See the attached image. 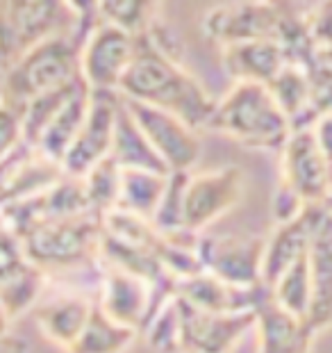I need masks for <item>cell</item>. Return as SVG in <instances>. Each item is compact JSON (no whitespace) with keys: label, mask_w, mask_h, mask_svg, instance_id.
<instances>
[{"label":"cell","mask_w":332,"mask_h":353,"mask_svg":"<svg viewBox=\"0 0 332 353\" xmlns=\"http://www.w3.org/2000/svg\"><path fill=\"white\" fill-rule=\"evenodd\" d=\"M118 96L171 112L196 132L209 125L216 105L203 82L187 71L153 32L137 37V50L121 80Z\"/></svg>","instance_id":"obj_1"},{"label":"cell","mask_w":332,"mask_h":353,"mask_svg":"<svg viewBox=\"0 0 332 353\" xmlns=\"http://www.w3.org/2000/svg\"><path fill=\"white\" fill-rule=\"evenodd\" d=\"M82 37L78 30L46 37L30 46L0 82V101L21 114L37 96L62 89L80 80V48Z\"/></svg>","instance_id":"obj_2"},{"label":"cell","mask_w":332,"mask_h":353,"mask_svg":"<svg viewBox=\"0 0 332 353\" xmlns=\"http://www.w3.org/2000/svg\"><path fill=\"white\" fill-rule=\"evenodd\" d=\"M30 265L52 278H71L101 267L103 216L85 212L30 230L21 237Z\"/></svg>","instance_id":"obj_3"},{"label":"cell","mask_w":332,"mask_h":353,"mask_svg":"<svg viewBox=\"0 0 332 353\" xmlns=\"http://www.w3.org/2000/svg\"><path fill=\"white\" fill-rule=\"evenodd\" d=\"M209 130L255 151H278L291 134V125L267 85L235 82L214 105Z\"/></svg>","instance_id":"obj_4"},{"label":"cell","mask_w":332,"mask_h":353,"mask_svg":"<svg viewBox=\"0 0 332 353\" xmlns=\"http://www.w3.org/2000/svg\"><path fill=\"white\" fill-rule=\"evenodd\" d=\"M244 171L235 164L187 176L183 194V228L194 235L235 210L244 199Z\"/></svg>","instance_id":"obj_5"},{"label":"cell","mask_w":332,"mask_h":353,"mask_svg":"<svg viewBox=\"0 0 332 353\" xmlns=\"http://www.w3.org/2000/svg\"><path fill=\"white\" fill-rule=\"evenodd\" d=\"M200 269L235 288L262 285L264 237L258 235H209L196 239Z\"/></svg>","instance_id":"obj_6"},{"label":"cell","mask_w":332,"mask_h":353,"mask_svg":"<svg viewBox=\"0 0 332 353\" xmlns=\"http://www.w3.org/2000/svg\"><path fill=\"white\" fill-rule=\"evenodd\" d=\"M289 0H241L209 10L203 30L221 46L253 39H276L289 10Z\"/></svg>","instance_id":"obj_7"},{"label":"cell","mask_w":332,"mask_h":353,"mask_svg":"<svg viewBox=\"0 0 332 353\" xmlns=\"http://www.w3.org/2000/svg\"><path fill=\"white\" fill-rule=\"evenodd\" d=\"M137 37L110 23H98L89 30L80 48V78L92 92H116L125 71L130 69Z\"/></svg>","instance_id":"obj_8"},{"label":"cell","mask_w":332,"mask_h":353,"mask_svg":"<svg viewBox=\"0 0 332 353\" xmlns=\"http://www.w3.org/2000/svg\"><path fill=\"white\" fill-rule=\"evenodd\" d=\"M123 99V96H121ZM125 108L130 110L134 123L139 125L143 137L153 146V151L162 160L166 171H191L200 157V139L194 128L187 125L171 112L150 108V105L134 103L123 99Z\"/></svg>","instance_id":"obj_9"},{"label":"cell","mask_w":332,"mask_h":353,"mask_svg":"<svg viewBox=\"0 0 332 353\" xmlns=\"http://www.w3.org/2000/svg\"><path fill=\"white\" fill-rule=\"evenodd\" d=\"M303 205L321 203L332 185V167L316 144L312 128L291 130L280 148V180Z\"/></svg>","instance_id":"obj_10"},{"label":"cell","mask_w":332,"mask_h":353,"mask_svg":"<svg viewBox=\"0 0 332 353\" xmlns=\"http://www.w3.org/2000/svg\"><path fill=\"white\" fill-rule=\"evenodd\" d=\"M118 112L116 92H92L87 117L75 134L71 148L62 160L64 176L82 178L98 162L107 160L114 141V125Z\"/></svg>","instance_id":"obj_11"},{"label":"cell","mask_w":332,"mask_h":353,"mask_svg":"<svg viewBox=\"0 0 332 353\" xmlns=\"http://www.w3.org/2000/svg\"><path fill=\"white\" fill-rule=\"evenodd\" d=\"M180 351L178 353H235L246 333L255 326L253 312L214 314L203 312L178 299Z\"/></svg>","instance_id":"obj_12"},{"label":"cell","mask_w":332,"mask_h":353,"mask_svg":"<svg viewBox=\"0 0 332 353\" xmlns=\"http://www.w3.org/2000/svg\"><path fill=\"white\" fill-rule=\"evenodd\" d=\"M0 26L17 41L21 55L46 37L78 30L64 0H0Z\"/></svg>","instance_id":"obj_13"},{"label":"cell","mask_w":332,"mask_h":353,"mask_svg":"<svg viewBox=\"0 0 332 353\" xmlns=\"http://www.w3.org/2000/svg\"><path fill=\"white\" fill-rule=\"evenodd\" d=\"M307 265L312 281V303L305 321L314 335H321L332 328V216L321 203L312 205Z\"/></svg>","instance_id":"obj_14"},{"label":"cell","mask_w":332,"mask_h":353,"mask_svg":"<svg viewBox=\"0 0 332 353\" xmlns=\"http://www.w3.org/2000/svg\"><path fill=\"white\" fill-rule=\"evenodd\" d=\"M96 294L78 288H57L41 296L34 314L39 330L52 344L69 351L94 312Z\"/></svg>","instance_id":"obj_15"},{"label":"cell","mask_w":332,"mask_h":353,"mask_svg":"<svg viewBox=\"0 0 332 353\" xmlns=\"http://www.w3.org/2000/svg\"><path fill=\"white\" fill-rule=\"evenodd\" d=\"M176 296L183 299L187 305L203 312L214 314H232V312H253L271 296L267 285L255 288H235L207 272H198L178 281Z\"/></svg>","instance_id":"obj_16"},{"label":"cell","mask_w":332,"mask_h":353,"mask_svg":"<svg viewBox=\"0 0 332 353\" xmlns=\"http://www.w3.org/2000/svg\"><path fill=\"white\" fill-rule=\"evenodd\" d=\"M150 299H153V285L150 283L132 274L101 265L96 305L116 324L141 333V328L148 321Z\"/></svg>","instance_id":"obj_17"},{"label":"cell","mask_w":332,"mask_h":353,"mask_svg":"<svg viewBox=\"0 0 332 353\" xmlns=\"http://www.w3.org/2000/svg\"><path fill=\"white\" fill-rule=\"evenodd\" d=\"M62 176L64 171L59 164L23 141L0 162V210L48 190Z\"/></svg>","instance_id":"obj_18"},{"label":"cell","mask_w":332,"mask_h":353,"mask_svg":"<svg viewBox=\"0 0 332 353\" xmlns=\"http://www.w3.org/2000/svg\"><path fill=\"white\" fill-rule=\"evenodd\" d=\"M253 328L258 330V353H312L316 340L307 321L282 310L273 296L255 310Z\"/></svg>","instance_id":"obj_19"},{"label":"cell","mask_w":332,"mask_h":353,"mask_svg":"<svg viewBox=\"0 0 332 353\" xmlns=\"http://www.w3.org/2000/svg\"><path fill=\"white\" fill-rule=\"evenodd\" d=\"M312 205H305L300 210V214L289 221L276 223L273 232L264 239L262 283L267 288L276 283V278L284 269H289L293 262L307 253L309 237H312Z\"/></svg>","instance_id":"obj_20"},{"label":"cell","mask_w":332,"mask_h":353,"mask_svg":"<svg viewBox=\"0 0 332 353\" xmlns=\"http://www.w3.org/2000/svg\"><path fill=\"white\" fill-rule=\"evenodd\" d=\"M284 64V50L276 39H253L223 46V69L235 82L269 85Z\"/></svg>","instance_id":"obj_21"},{"label":"cell","mask_w":332,"mask_h":353,"mask_svg":"<svg viewBox=\"0 0 332 353\" xmlns=\"http://www.w3.org/2000/svg\"><path fill=\"white\" fill-rule=\"evenodd\" d=\"M89 99H92V89L85 85V80L73 89V94L62 103L55 114L48 119V123L43 125L39 137L34 139V148L43 157H48L55 164L62 167V160L66 151L71 148L75 134H78L82 121L87 117Z\"/></svg>","instance_id":"obj_22"},{"label":"cell","mask_w":332,"mask_h":353,"mask_svg":"<svg viewBox=\"0 0 332 353\" xmlns=\"http://www.w3.org/2000/svg\"><path fill=\"white\" fill-rule=\"evenodd\" d=\"M269 92L282 110V114L289 121L291 130H303V128H312L316 117L312 105V92H309L307 73L300 64L282 66V71L269 82Z\"/></svg>","instance_id":"obj_23"},{"label":"cell","mask_w":332,"mask_h":353,"mask_svg":"<svg viewBox=\"0 0 332 353\" xmlns=\"http://www.w3.org/2000/svg\"><path fill=\"white\" fill-rule=\"evenodd\" d=\"M110 157L121 169H141V171H157V174H169L162 160L143 137L139 125L134 123L130 110L125 108L123 99L118 96V112L114 125V141H112Z\"/></svg>","instance_id":"obj_24"},{"label":"cell","mask_w":332,"mask_h":353,"mask_svg":"<svg viewBox=\"0 0 332 353\" xmlns=\"http://www.w3.org/2000/svg\"><path fill=\"white\" fill-rule=\"evenodd\" d=\"M166 178H169V174H157V171L121 169L118 201L114 210L150 221L157 205H160Z\"/></svg>","instance_id":"obj_25"},{"label":"cell","mask_w":332,"mask_h":353,"mask_svg":"<svg viewBox=\"0 0 332 353\" xmlns=\"http://www.w3.org/2000/svg\"><path fill=\"white\" fill-rule=\"evenodd\" d=\"M139 337L137 330L121 326L94 305L87 326L66 353H125Z\"/></svg>","instance_id":"obj_26"},{"label":"cell","mask_w":332,"mask_h":353,"mask_svg":"<svg viewBox=\"0 0 332 353\" xmlns=\"http://www.w3.org/2000/svg\"><path fill=\"white\" fill-rule=\"evenodd\" d=\"M160 0H98V21L132 37L153 32Z\"/></svg>","instance_id":"obj_27"},{"label":"cell","mask_w":332,"mask_h":353,"mask_svg":"<svg viewBox=\"0 0 332 353\" xmlns=\"http://www.w3.org/2000/svg\"><path fill=\"white\" fill-rule=\"evenodd\" d=\"M273 301L282 307V310L291 312L293 317L305 319L309 312V303H312V281H309V265L307 253L300 260H296L289 269L276 278L273 285H269Z\"/></svg>","instance_id":"obj_28"},{"label":"cell","mask_w":332,"mask_h":353,"mask_svg":"<svg viewBox=\"0 0 332 353\" xmlns=\"http://www.w3.org/2000/svg\"><path fill=\"white\" fill-rule=\"evenodd\" d=\"M46 288L48 276L34 265H28L23 272H19L17 276H12L10 281L0 285V301H3L12 321H17L25 312L34 310L37 303L41 301V296L46 294Z\"/></svg>","instance_id":"obj_29"},{"label":"cell","mask_w":332,"mask_h":353,"mask_svg":"<svg viewBox=\"0 0 332 353\" xmlns=\"http://www.w3.org/2000/svg\"><path fill=\"white\" fill-rule=\"evenodd\" d=\"M82 180V190L89 203V210L96 214L105 216L116 208L118 201V187H121V167L107 157V160L98 162L92 171H87Z\"/></svg>","instance_id":"obj_30"},{"label":"cell","mask_w":332,"mask_h":353,"mask_svg":"<svg viewBox=\"0 0 332 353\" xmlns=\"http://www.w3.org/2000/svg\"><path fill=\"white\" fill-rule=\"evenodd\" d=\"M139 337L148 342V347L157 353H178L180 351V314L176 296L166 301L155 317L148 321Z\"/></svg>","instance_id":"obj_31"},{"label":"cell","mask_w":332,"mask_h":353,"mask_svg":"<svg viewBox=\"0 0 332 353\" xmlns=\"http://www.w3.org/2000/svg\"><path fill=\"white\" fill-rule=\"evenodd\" d=\"M303 69L309 80L316 117L328 114V112H332V52L316 48Z\"/></svg>","instance_id":"obj_32"},{"label":"cell","mask_w":332,"mask_h":353,"mask_svg":"<svg viewBox=\"0 0 332 353\" xmlns=\"http://www.w3.org/2000/svg\"><path fill=\"white\" fill-rule=\"evenodd\" d=\"M28 265L30 260L21 237L10 228L0 226V285L10 281L12 276H17L19 272H23Z\"/></svg>","instance_id":"obj_33"},{"label":"cell","mask_w":332,"mask_h":353,"mask_svg":"<svg viewBox=\"0 0 332 353\" xmlns=\"http://www.w3.org/2000/svg\"><path fill=\"white\" fill-rule=\"evenodd\" d=\"M307 30L316 48L332 52V0H319L307 14Z\"/></svg>","instance_id":"obj_34"},{"label":"cell","mask_w":332,"mask_h":353,"mask_svg":"<svg viewBox=\"0 0 332 353\" xmlns=\"http://www.w3.org/2000/svg\"><path fill=\"white\" fill-rule=\"evenodd\" d=\"M23 144V125H21V114L10 105L0 101V162L12 151Z\"/></svg>","instance_id":"obj_35"},{"label":"cell","mask_w":332,"mask_h":353,"mask_svg":"<svg viewBox=\"0 0 332 353\" xmlns=\"http://www.w3.org/2000/svg\"><path fill=\"white\" fill-rule=\"evenodd\" d=\"M305 205L300 203L293 194L287 190V187L278 185L273 192V199H271V216H273V223H284L293 219V216L300 214V210Z\"/></svg>","instance_id":"obj_36"},{"label":"cell","mask_w":332,"mask_h":353,"mask_svg":"<svg viewBox=\"0 0 332 353\" xmlns=\"http://www.w3.org/2000/svg\"><path fill=\"white\" fill-rule=\"evenodd\" d=\"M73 14L75 23H78V32L87 37V32L98 23V0H64Z\"/></svg>","instance_id":"obj_37"},{"label":"cell","mask_w":332,"mask_h":353,"mask_svg":"<svg viewBox=\"0 0 332 353\" xmlns=\"http://www.w3.org/2000/svg\"><path fill=\"white\" fill-rule=\"evenodd\" d=\"M312 134L316 139V144H319L323 157L328 160V164L332 167V112L328 114H321L319 119L314 121L312 125Z\"/></svg>","instance_id":"obj_38"},{"label":"cell","mask_w":332,"mask_h":353,"mask_svg":"<svg viewBox=\"0 0 332 353\" xmlns=\"http://www.w3.org/2000/svg\"><path fill=\"white\" fill-rule=\"evenodd\" d=\"M10 328H12V317L7 314L3 301H0V340H5L10 335Z\"/></svg>","instance_id":"obj_39"},{"label":"cell","mask_w":332,"mask_h":353,"mask_svg":"<svg viewBox=\"0 0 332 353\" xmlns=\"http://www.w3.org/2000/svg\"><path fill=\"white\" fill-rule=\"evenodd\" d=\"M321 205L328 210V214L332 216V185H330V190H328V194H326V199L321 201Z\"/></svg>","instance_id":"obj_40"},{"label":"cell","mask_w":332,"mask_h":353,"mask_svg":"<svg viewBox=\"0 0 332 353\" xmlns=\"http://www.w3.org/2000/svg\"><path fill=\"white\" fill-rule=\"evenodd\" d=\"M0 226H3V219H0Z\"/></svg>","instance_id":"obj_41"}]
</instances>
